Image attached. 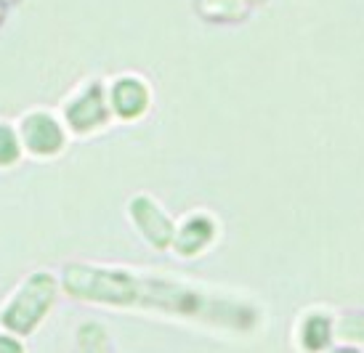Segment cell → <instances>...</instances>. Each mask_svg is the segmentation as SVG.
Here are the masks:
<instances>
[{
  "label": "cell",
  "mask_w": 364,
  "mask_h": 353,
  "mask_svg": "<svg viewBox=\"0 0 364 353\" xmlns=\"http://www.w3.org/2000/svg\"><path fill=\"white\" fill-rule=\"evenodd\" d=\"M210 239H213V223L200 215V218H192V221L183 226V232L178 234V239H176V247H178L183 255H192V252L203 250Z\"/></svg>",
  "instance_id": "52a82bcc"
},
{
  "label": "cell",
  "mask_w": 364,
  "mask_h": 353,
  "mask_svg": "<svg viewBox=\"0 0 364 353\" xmlns=\"http://www.w3.org/2000/svg\"><path fill=\"white\" fill-rule=\"evenodd\" d=\"M16 154H19V149H16V141H14V133L0 125V165L14 162Z\"/></svg>",
  "instance_id": "30bf717a"
},
{
  "label": "cell",
  "mask_w": 364,
  "mask_h": 353,
  "mask_svg": "<svg viewBox=\"0 0 364 353\" xmlns=\"http://www.w3.org/2000/svg\"><path fill=\"white\" fill-rule=\"evenodd\" d=\"M53 298V282L51 276L38 273L32 276L27 287L19 293V298L11 303L9 311H3V322L14 327L16 332H30L35 324L41 322V316L46 313V308L51 305Z\"/></svg>",
  "instance_id": "7a4b0ae2"
},
{
  "label": "cell",
  "mask_w": 364,
  "mask_h": 353,
  "mask_svg": "<svg viewBox=\"0 0 364 353\" xmlns=\"http://www.w3.org/2000/svg\"><path fill=\"white\" fill-rule=\"evenodd\" d=\"M67 290L85 300L120 303V305H149L162 311L194 316L203 322L223 324L234 330H247L255 322L250 305L218 295H208L186 284L157 279V276H136L125 271H102L75 266L67 271Z\"/></svg>",
  "instance_id": "6da1fadb"
},
{
  "label": "cell",
  "mask_w": 364,
  "mask_h": 353,
  "mask_svg": "<svg viewBox=\"0 0 364 353\" xmlns=\"http://www.w3.org/2000/svg\"><path fill=\"white\" fill-rule=\"evenodd\" d=\"M24 143L30 146L35 154H53L61 149L64 136H61L59 125L46 117V114H32L24 120Z\"/></svg>",
  "instance_id": "3957f363"
},
{
  "label": "cell",
  "mask_w": 364,
  "mask_h": 353,
  "mask_svg": "<svg viewBox=\"0 0 364 353\" xmlns=\"http://www.w3.org/2000/svg\"><path fill=\"white\" fill-rule=\"evenodd\" d=\"M330 335H333V324L327 316H311L309 322L304 324V345L306 351H322L324 345L330 343Z\"/></svg>",
  "instance_id": "ba28073f"
},
{
  "label": "cell",
  "mask_w": 364,
  "mask_h": 353,
  "mask_svg": "<svg viewBox=\"0 0 364 353\" xmlns=\"http://www.w3.org/2000/svg\"><path fill=\"white\" fill-rule=\"evenodd\" d=\"M0 353H21V348L16 343H11V340H3V337H0Z\"/></svg>",
  "instance_id": "8fae6325"
},
{
  "label": "cell",
  "mask_w": 364,
  "mask_h": 353,
  "mask_svg": "<svg viewBox=\"0 0 364 353\" xmlns=\"http://www.w3.org/2000/svg\"><path fill=\"white\" fill-rule=\"evenodd\" d=\"M335 353H359V351H354V348H341V351H335Z\"/></svg>",
  "instance_id": "7c38bea8"
},
{
  "label": "cell",
  "mask_w": 364,
  "mask_h": 353,
  "mask_svg": "<svg viewBox=\"0 0 364 353\" xmlns=\"http://www.w3.org/2000/svg\"><path fill=\"white\" fill-rule=\"evenodd\" d=\"M107 335L99 327H85L80 332V351L82 353H107Z\"/></svg>",
  "instance_id": "9c48e42d"
},
{
  "label": "cell",
  "mask_w": 364,
  "mask_h": 353,
  "mask_svg": "<svg viewBox=\"0 0 364 353\" xmlns=\"http://www.w3.org/2000/svg\"><path fill=\"white\" fill-rule=\"evenodd\" d=\"M67 117L75 125V131H88V128H96L99 122H104L107 109H104L102 91L91 88L80 101H75L70 109H67Z\"/></svg>",
  "instance_id": "5b68a950"
},
{
  "label": "cell",
  "mask_w": 364,
  "mask_h": 353,
  "mask_svg": "<svg viewBox=\"0 0 364 353\" xmlns=\"http://www.w3.org/2000/svg\"><path fill=\"white\" fill-rule=\"evenodd\" d=\"M133 218H136V223L141 226V232L152 239L157 247H165V244L173 239V226L171 221L162 215L157 207H154V202H149L146 197H141V200L133 202Z\"/></svg>",
  "instance_id": "277c9868"
},
{
  "label": "cell",
  "mask_w": 364,
  "mask_h": 353,
  "mask_svg": "<svg viewBox=\"0 0 364 353\" xmlns=\"http://www.w3.org/2000/svg\"><path fill=\"white\" fill-rule=\"evenodd\" d=\"M146 101H149V93L139 80H120L112 91V107L120 112L122 117H136L146 109Z\"/></svg>",
  "instance_id": "8992f818"
}]
</instances>
